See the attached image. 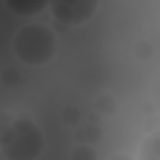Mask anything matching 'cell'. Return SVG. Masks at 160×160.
Masks as SVG:
<instances>
[{
    "instance_id": "obj_5",
    "label": "cell",
    "mask_w": 160,
    "mask_h": 160,
    "mask_svg": "<svg viewBox=\"0 0 160 160\" xmlns=\"http://www.w3.org/2000/svg\"><path fill=\"white\" fill-rule=\"evenodd\" d=\"M70 158L72 160H82V158H90V160H95L98 158V150H92V148H88V145H78V148H72L70 150Z\"/></svg>"
},
{
    "instance_id": "obj_4",
    "label": "cell",
    "mask_w": 160,
    "mask_h": 160,
    "mask_svg": "<svg viewBox=\"0 0 160 160\" xmlns=\"http://www.w3.org/2000/svg\"><path fill=\"white\" fill-rule=\"evenodd\" d=\"M5 2V8L12 12V15H18V18H35V15H40L45 8H48V0H2Z\"/></svg>"
},
{
    "instance_id": "obj_1",
    "label": "cell",
    "mask_w": 160,
    "mask_h": 160,
    "mask_svg": "<svg viewBox=\"0 0 160 160\" xmlns=\"http://www.w3.org/2000/svg\"><path fill=\"white\" fill-rule=\"evenodd\" d=\"M58 52V35L48 22L30 20L12 32V55L28 68L48 65Z\"/></svg>"
},
{
    "instance_id": "obj_2",
    "label": "cell",
    "mask_w": 160,
    "mask_h": 160,
    "mask_svg": "<svg viewBox=\"0 0 160 160\" xmlns=\"http://www.w3.org/2000/svg\"><path fill=\"white\" fill-rule=\"evenodd\" d=\"M45 135L30 118H15L0 132V152L8 160H35L42 152Z\"/></svg>"
},
{
    "instance_id": "obj_3",
    "label": "cell",
    "mask_w": 160,
    "mask_h": 160,
    "mask_svg": "<svg viewBox=\"0 0 160 160\" xmlns=\"http://www.w3.org/2000/svg\"><path fill=\"white\" fill-rule=\"evenodd\" d=\"M48 8L62 25H82L98 12L100 0H48Z\"/></svg>"
}]
</instances>
